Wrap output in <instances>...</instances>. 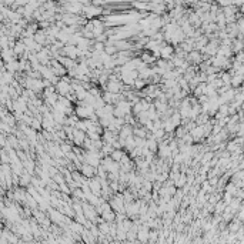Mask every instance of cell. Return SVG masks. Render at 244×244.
Masks as SVG:
<instances>
[{
  "label": "cell",
  "instance_id": "cell-20",
  "mask_svg": "<svg viewBox=\"0 0 244 244\" xmlns=\"http://www.w3.org/2000/svg\"><path fill=\"white\" fill-rule=\"evenodd\" d=\"M111 159L114 160V161H117V163H120L122 161V159L124 157V153L122 152V150H114V152L111 153V156H110Z\"/></svg>",
  "mask_w": 244,
  "mask_h": 244
},
{
  "label": "cell",
  "instance_id": "cell-19",
  "mask_svg": "<svg viewBox=\"0 0 244 244\" xmlns=\"http://www.w3.org/2000/svg\"><path fill=\"white\" fill-rule=\"evenodd\" d=\"M213 63H214V66L220 67V66H224V64H227V60H226V56H220L218 54L216 59H213Z\"/></svg>",
  "mask_w": 244,
  "mask_h": 244
},
{
  "label": "cell",
  "instance_id": "cell-26",
  "mask_svg": "<svg viewBox=\"0 0 244 244\" xmlns=\"http://www.w3.org/2000/svg\"><path fill=\"white\" fill-rule=\"evenodd\" d=\"M40 126H41V123L37 120V118H33V122H32V124H30V127L33 130H40Z\"/></svg>",
  "mask_w": 244,
  "mask_h": 244
},
{
  "label": "cell",
  "instance_id": "cell-3",
  "mask_svg": "<svg viewBox=\"0 0 244 244\" xmlns=\"http://www.w3.org/2000/svg\"><path fill=\"white\" fill-rule=\"evenodd\" d=\"M62 54H66L69 59L76 60L79 57V49H77V46L67 45V46H64V49L62 50Z\"/></svg>",
  "mask_w": 244,
  "mask_h": 244
},
{
  "label": "cell",
  "instance_id": "cell-29",
  "mask_svg": "<svg viewBox=\"0 0 244 244\" xmlns=\"http://www.w3.org/2000/svg\"><path fill=\"white\" fill-rule=\"evenodd\" d=\"M134 6L137 9H148V4H144V3H136Z\"/></svg>",
  "mask_w": 244,
  "mask_h": 244
},
{
  "label": "cell",
  "instance_id": "cell-28",
  "mask_svg": "<svg viewBox=\"0 0 244 244\" xmlns=\"http://www.w3.org/2000/svg\"><path fill=\"white\" fill-rule=\"evenodd\" d=\"M211 157H213V154H211V153H207V154H204V157H203V163H208V161H210Z\"/></svg>",
  "mask_w": 244,
  "mask_h": 244
},
{
  "label": "cell",
  "instance_id": "cell-2",
  "mask_svg": "<svg viewBox=\"0 0 244 244\" xmlns=\"http://www.w3.org/2000/svg\"><path fill=\"white\" fill-rule=\"evenodd\" d=\"M159 156L161 159H171L173 156H171V148H170V144L167 143V141H161L159 146Z\"/></svg>",
  "mask_w": 244,
  "mask_h": 244
},
{
  "label": "cell",
  "instance_id": "cell-21",
  "mask_svg": "<svg viewBox=\"0 0 244 244\" xmlns=\"http://www.w3.org/2000/svg\"><path fill=\"white\" fill-rule=\"evenodd\" d=\"M218 47L216 46V43L213 41V43H210V45L206 46V49H204V52L207 53V54H214V53H217Z\"/></svg>",
  "mask_w": 244,
  "mask_h": 244
},
{
  "label": "cell",
  "instance_id": "cell-9",
  "mask_svg": "<svg viewBox=\"0 0 244 244\" xmlns=\"http://www.w3.org/2000/svg\"><path fill=\"white\" fill-rule=\"evenodd\" d=\"M92 23H93V34L97 39V37H100L103 34V30H104L103 23L100 22V20H92Z\"/></svg>",
  "mask_w": 244,
  "mask_h": 244
},
{
  "label": "cell",
  "instance_id": "cell-10",
  "mask_svg": "<svg viewBox=\"0 0 244 244\" xmlns=\"http://www.w3.org/2000/svg\"><path fill=\"white\" fill-rule=\"evenodd\" d=\"M57 62H60V63L63 64L64 67H66V70H71V69H74V67L77 66V63H76V60H71L69 59V57H59L57 59Z\"/></svg>",
  "mask_w": 244,
  "mask_h": 244
},
{
  "label": "cell",
  "instance_id": "cell-25",
  "mask_svg": "<svg viewBox=\"0 0 244 244\" xmlns=\"http://www.w3.org/2000/svg\"><path fill=\"white\" fill-rule=\"evenodd\" d=\"M241 81H243V74H237V76L233 77V81H231V83H233L234 86H238Z\"/></svg>",
  "mask_w": 244,
  "mask_h": 244
},
{
  "label": "cell",
  "instance_id": "cell-15",
  "mask_svg": "<svg viewBox=\"0 0 244 244\" xmlns=\"http://www.w3.org/2000/svg\"><path fill=\"white\" fill-rule=\"evenodd\" d=\"M6 69H7L9 73H15V71L20 70V62H17V60H11V62H9V63H6Z\"/></svg>",
  "mask_w": 244,
  "mask_h": 244
},
{
  "label": "cell",
  "instance_id": "cell-4",
  "mask_svg": "<svg viewBox=\"0 0 244 244\" xmlns=\"http://www.w3.org/2000/svg\"><path fill=\"white\" fill-rule=\"evenodd\" d=\"M89 186H90V190L94 196H100V193L103 190L101 187V181H100V177H96V178H90L89 181Z\"/></svg>",
  "mask_w": 244,
  "mask_h": 244
},
{
  "label": "cell",
  "instance_id": "cell-7",
  "mask_svg": "<svg viewBox=\"0 0 244 244\" xmlns=\"http://www.w3.org/2000/svg\"><path fill=\"white\" fill-rule=\"evenodd\" d=\"M174 56V49L173 46H169L166 45L164 47L161 49V52H160V57L163 60H171V57Z\"/></svg>",
  "mask_w": 244,
  "mask_h": 244
},
{
  "label": "cell",
  "instance_id": "cell-12",
  "mask_svg": "<svg viewBox=\"0 0 244 244\" xmlns=\"http://www.w3.org/2000/svg\"><path fill=\"white\" fill-rule=\"evenodd\" d=\"M83 13L86 15V17H94L96 15H99V13H101V10L100 9H96L94 6H84V9H83Z\"/></svg>",
  "mask_w": 244,
  "mask_h": 244
},
{
  "label": "cell",
  "instance_id": "cell-18",
  "mask_svg": "<svg viewBox=\"0 0 244 244\" xmlns=\"http://www.w3.org/2000/svg\"><path fill=\"white\" fill-rule=\"evenodd\" d=\"M53 117H54L56 124H63L64 120H66V114L59 113V111H54V113H53Z\"/></svg>",
  "mask_w": 244,
  "mask_h": 244
},
{
  "label": "cell",
  "instance_id": "cell-23",
  "mask_svg": "<svg viewBox=\"0 0 244 244\" xmlns=\"http://www.w3.org/2000/svg\"><path fill=\"white\" fill-rule=\"evenodd\" d=\"M141 60H143L146 64H148V63H153L156 60V57L152 54H148V53H143V54H141Z\"/></svg>",
  "mask_w": 244,
  "mask_h": 244
},
{
  "label": "cell",
  "instance_id": "cell-5",
  "mask_svg": "<svg viewBox=\"0 0 244 244\" xmlns=\"http://www.w3.org/2000/svg\"><path fill=\"white\" fill-rule=\"evenodd\" d=\"M52 70L57 77H59V76H64V74H67L66 67L60 63V62H56V60H52Z\"/></svg>",
  "mask_w": 244,
  "mask_h": 244
},
{
  "label": "cell",
  "instance_id": "cell-11",
  "mask_svg": "<svg viewBox=\"0 0 244 244\" xmlns=\"http://www.w3.org/2000/svg\"><path fill=\"white\" fill-rule=\"evenodd\" d=\"M49 56H50V52H49L47 49H43L41 52L37 53V59H39V62H40L41 66H45V64L49 63Z\"/></svg>",
  "mask_w": 244,
  "mask_h": 244
},
{
  "label": "cell",
  "instance_id": "cell-8",
  "mask_svg": "<svg viewBox=\"0 0 244 244\" xmlns=\"http://www.w3.org/2000/svg\"><path fill=\"white\" fill-rule=\"evenodd\" d=\"M81 174L84 176V177H87V178H92L94 174H96V169L94 167H92L90 164H87V163H84L83 166H81Z\"/></svg>",
  "mask_w": 244,
  "mask_h": 244
},
{
  "label": "cell",
  "instance_id": "cell-1",
  "mask_svg": "<svg viewBox=\"0 0 244 244\" xmlns=\"http://www.w3.org/2000/svg\"><path fill=\"white\" fill-rule=\"evenodd\" d=\"M122 89H123V86L118 81V79L116 76H110V79L107 81V86H106V92L113 93V94H120Z\"/></svg>",
  "mask_w": 244,
  "mask_h": 244
},
{
  "label": "cell",
  "instance_id": "cell-17",
  "mask_svg": "<svg viewBox=\"0 0 244 244\" xmlns=\"http://www.w3.org/2000/svg\"><path fill=\"white\" fill-rule=\"evenodd\" d=\"M146 146H147V148H148V150H150L152 153H154L156 150L159 148V146H157V140H156V139H154L153 136H150V137L147 139V144H146Z\"/></svg>",
  "mask_w": 244,
  "mask_h": 244
},
{
  "label": "cell",
  "instance_id": "cell-14",
  "mask_svg": "<svg viewBox=\"0 0 244 244\" xmlns=\"http://www.w3.org/2000/svg\"><path fill=\"white\" fill-rule=\"evenodd\" d=\"M13 50H15L16 56H24V54H26V52H27V47H26V45L20 40V41H17V43L15 45Z\"/></svg>",
  "mask_w": 244,
  "mask_h": 244
},
{
  "label": "cell",
  "instance_id": "cell-27",
  "mask_svg": "<svg viewBox=\"0 0 244 244\" xmlns=\"http://www.w3.org/2000/svg\"><path fill=\"white\" fill-rule=\"evenodd\" d=\"M146 84V81L144 80H141V79H137L136 83H134V87H137V89H143Z\"/></svg>",
  "mask_w": 244,
  "mask_h": 244
},
{
  "label": "cell",
  "instance_id": "cell-16",
  "mask_svg": "<svg viewBox=\"0 0 244 244\" xmlns=\"http://www.w3.org/2000/svg\"><path fill=\"white\" fill-rule=\"evenodd\" d=\"M186 59L189 60V62H193V63H200L201 62V54H200L197 50H193L191 53H189L187 54V57Z\"/></svg>",
  "mask_w": 244,
  "mask_h": 244
},
{
  "label": "cell",
  "instance_id": "cell-24",
  "mask_svg": "<svg viewBox=\"0 0 244 244\" xmlns=\"http://www.w3.org/2000/svg\"><path fill=\"white\" fill-rule=\"evenodd\" d=\"M184 184H186V174L181 173L180 177H178V180L176 181V186H177V187H183Z\"/></svg>",
  "mask_w": 244,
  "mask_h": 244
},
{
  "label": "cell",
  "instance_id": "cell-6",
  "mask_svg": "<svg viewBox=\"0 0 244 244\" xmlns=\"http://www.w3.org/2000/svg\"><path fill=\"white\" fill-rule=\"evenodd\" d=\"M86 133L81 131V130L74 129V133H73V140L76 143V146H84V141H86Z\"/></svg>",
  "mask_w": 244,
  "mask_h": 244
},
{
  "label": "cell",
  "instance_id": "cell-22",
  "mask_svg": "<svg viewBox=\"0 0 244 244\" xmlns=\"http://www.w3.org/2000/svg\"><path fill=\"white\" fill-rule=\"evenodd\" d=\"M32 180H33V178H32L30 173H27V171H26V173H24L22 177H20V184H22V186H27Z\"/></svg>",
  "mask_w": 244,
  "mask_h": 244
},
{
  "label": "cell",
  "instance_id": "cell-13",
  "mask_svg": "<svg viewBox=\"0 0 244 244\" xmlns=\"http://www.w3.org/2000/svg\"><path fill=\"white\" fill-rule=\"evenodd\" d=\"M111 207L114 208L116 211H120V213H123L124 211V208H123V200H122V196H117L114 197V199L111 200Z\"/></svg>",
  "mask_w": 244,
  "mask_h": 244
}]
</instances>
